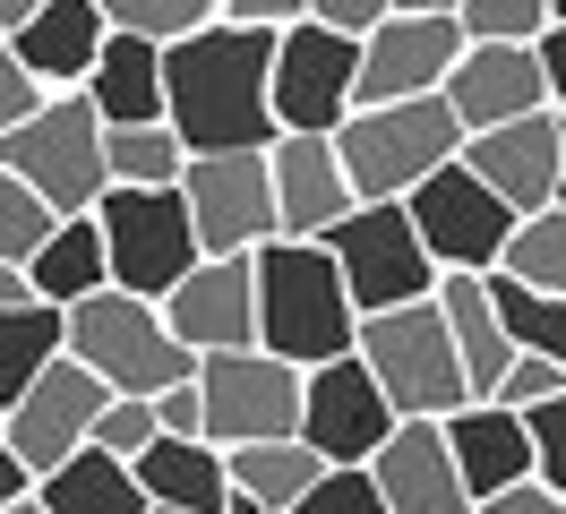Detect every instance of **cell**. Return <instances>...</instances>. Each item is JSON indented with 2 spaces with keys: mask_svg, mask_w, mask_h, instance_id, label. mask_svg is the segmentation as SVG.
Here are the masks:
<instances>
[{
  "mask_svg": "<svg viewBox=\"0 0 566 514\" xmlns=\"http://www.w3.org/2000/svg\"><path fill=\"white\" fill-rule=\"evenodd\" d=\"M198 403H207V445H266L301 438V369L275 352H207L198 360Z\"/></svg>",
  "mask_w": 566,
  "mask_h": 514,
  "instance_id": "30bf717a",
  "label": "cell"
},
{
  "mask_svg": "<svg viewBox=\"0 0 566 514\" xmlns=\"http://www.w3.org/2000/svg\"><path fill=\"white\" fill-rule=\"evenodd\" d=\"M463 52V27L455 18H421V9H387L378 27L360 34V77H353V112L360 103H412V95H438L447 69Z\"/></svg>",
  "mask_w": 566,
  "mask_h": 514,
  "instance_id": "5bb4252c",
  "label": "cell"
},
{
  "mask_svg": "<svg viewBox=\"0 0 566 514\" xmlns=\"http://www.w3.org/2000/svg\"><path fill=\"white\" fill-rule=\"evenodd\" d=\"M490 308H497V326H506L515 352H532V360H549V369L566 377V301L524 292L515 274H490Z\"/></svg>",
  "mask_w": 566,
  "mask_h": 514,
  "instance_id": "f1b7e54d",
  "label": "cell"
},
{
  "mask_svg": "<svg viewBox=\"0 0 566 514\" xmlns=\"http://www.w3.org/2000/svg\"><path fill=\"white\" fill-rule=\"evenodd\" d=\"M52 223H61V214H52L27 180H9V171H0V266H27L43 240H52Z\"/></svg>",
  "mask_w": 566,
  "mask_h": 514,
  "instance_id": "e575fe53",
  "label": "cell"
},
{
  "mask_svg": "<svg viewBox=\"0 0 566 514\" xmlns=\"http://www.w3.org/2000/svg\"><path fill=\"white\" fill-rule=\"evenodd\" d=\"M27 283H35L43 308H77L95 301L112 283V258H104V232H95V214H61L52 240H43L35 258H27Z\"/></svg>",
  "mask_w": 566,
  "mask_h": 514,
  "instance_id": "484cf974",
  "label": "cell"
},
{
  "mask_svg": "<svg viewBox=\"0 0 566 514\" xmlns=\"http://www.w3.org/2000/svg\"><path fill=\"white\" fill-rule=\"evenodd\" d=\"M549 18H566V0H549Z\"/></svg>",
  "mask_w": 566,
  "mask_h": 514,
  "instance_id": "db71d44e",
  "label": "cell"
},
{
  "mask_svg": "<svg viewBox=\"0 0 566 514\" xmlns=\"http://www.w3.org/2000/svg\"><path fill=\"white\" fill-rule=\"evenodd\" d=\"M524 438H532V480L566 497V386H558V395H541V403L524 411Z\"/></svg>",
  "mask_w": 566,
  "mask_h": 514,
  "instance_id": "8d00e7d4",
  "label": "cell"
},
{
  "mask_svg": "<svg viewBox=\"0 0 566 514\" xmlns=\"http://www.w3.org/2000/svg\"><path fill=\"white\" fill-rule=\"evenodd\" d=\"M558 386H566V377L549 369V360H532V352H515V369L497 377V395H490V403H506V411H532L541 395H558Z\"/></svg>",
  "mask_w": 566,
  "mask_h": 514,
  "instance_id": "f35d334b",
  "label": "cell"
},
{
  "mask_svg": "<svg viewBox=\"0 0 566 514\" xmlns=\"http://www.w3.org/2000/svg\"><path fill=\"white\" fill-rule=\"evenodd\" d=\"M27 489H35V480H27V463H18V454H9V445H0V506H18V497H27Z\"/></svg>",
  "mask_w": 566,
  "mask_h": 514,
  "instance_id": "bcb514c9",
  "label": "cell"
},
{
  "mask_svg": "<svg viewBox=\"0 0 566 514\" xmlns=\"http://www.w3.org/2000/svg\"><path fill=\"white\" fill-rule=\"evenodd\" d=\"M35 506H43V514H146V489H138V472H129L120 454L77 445L61 472L35 480Z\"/></svg>",
  "mask_w": 566,
  "mask_h": 514,
  "instance_id": "4316f807",
  "label": "cell"
},
{
  "mask_svg": "<svg viewBox=\"0 0 566 514\" xmlns=\"http://www.w3.org/2000/svg\"><path fill=\"white\" fill-rule=\"evenodd\" d=\"M61 360V308H0V411Z\"/></svg>",
  "mask_w": 566,
  "mask_h": 514,
  "instance_id": "f546056e",
  "label": "cell"
},
{
  "mask_svg": "<svg viewBox=\"0 0 566 514\" xmlns=\"http://www.w3.org/2000/svg\"><path fill=\"white\" fill-rule=\"evenodd\" d=\"M0 308H35V283H27V266H0Z\"/></svg>",
  "mask_w": 566,
  "mask_h": 514,
  "instance_id": "7dc6e473",
  "label": "cell"
},
{
  "mask_svg": "<svg viewBox=\"0 0 566 514\" xmlns=\"http://www.w3.org/2000/svg\"><path fill=\"white\" fill-rule=\"evenodd\" d=\"M326 258H335V274H344V292H353L360 317L412 308V301L438 292V258L421 249L403 198H395V206H353L344 223H326Z\"/></svg>",
  "mask_w": 566,
  "mask_h": 514,
  "instance_id": "ba28073f",
  "label": "cell"
},
{
  "mask_svg": "<svg viewBox=\"0 0 566 514\" xmlns=\"http://www.w3.org/2000/svg\"><path fill=\"white\" fill-rule=\"evenodd\" d=\"M463 155V129L438 95H412V103H360L335 120V164L353 180L360 206H395L412 198L429 171H447Z\"/></svg>",
  "mask_w": 566,
  "mask_h": 514,
  "instance_id": "3957f363",
  "label": "cell"
},
{
  "mask_svg": "<svg viewBox=\"0 0 566 514\" xmlns=\"http://www.w3.org/2000/svg\"><path fill=\"white\" fill-rule=\"evenodd\" d=\"M266 69H275V27L207 18L198 34H172L164 43V129L189 155H258V146H275Z\"/></svg>",
  "mask_w": 566,
  "mask_h": 514,
  "instance_id": "6da1fadb",
  "label": "cell"
},
{
  "mask_svg": "<svg viewBox=\"0 0 566 514\" xmlns=\"http://www.w3.org/2000/svg\"><path fill=\"white\" fill-rule=\"evenodd\" d=\"M438 438H447V454H455V480H463V497H472V514L490 506L497 489L532 480L524 411H506V403H455L447 420H438Z\"/></svg>",
  "mask_w": 566,
  "mask_h": 514,
  "instance_id": "ffe728a7",
  "label": "cell"
},
{
  "mask_svg": "<svg viewBox=\"0 0 566 514\" xmlns=\"http://www.w3.org/2000/svg\"><path fill=\"white\" fill-rule=\"evenodd\" d=\"M35 103H43V86L27 77V69H18V52H9V34H0V137L18 129V120H27Z\"/></svg>",
  "mask_w": 566,
  "mask_h": 514,
  "instance_id": "60d3db41",
  "label": "cell"
},
{
  "mask_svg": "<svg viewBox=\"0 0 566 514\" xmlns=\"http://www.w3.org/2000/svg\"><path fill=\"white\" fill-rule=\"evenodd\" d=\"M353 360L378 377V395L395 403V420H447L455 403H472V395H463V360H455V343H447L438 301L360 317Z\"/></svg>",
  "mask_w": 566,
  "mask_h": 514,
  "instance_id": "5b68a950",
  "label": "cell"
},
{
  "mask_svg": "<svg viewBox=\"0 0 566 514\" xmlns=\"http://www.w3.org/2000/svg\"><path fill=\"white\" fill-rule=\"evenodd\" d=\"M146 514H164V506H146Z\"/></svg>",
  "mask_w": 566,
  "mask_h": 514,
  "instance_id": "11a10c76",
  "label": "cell"
},
{
  "mask_svg": "<svg viewBox=\"0 0 566 514\" xmlns=\"http://www.w3.org/2000/svg\"><path fill=\"white\" fill-rule=\"evenodd\" d=\"M403 214H412V232H421V249L438 258V274H497V258H506V240H515V214L481 189V171H429L421 189L403 198Z\"/></svg>",
  "mask_w": 566,
  "mask_h": 514,
  "instance_id": "7c38bea8",
  "label": "cell"
},
{
  "mask_svg": "<svg viewBox=\"0 0 566 514\" xmlns=\"http://www.w3.org/2000/svg\"><path fill=\"white\" fill-rule=\"evenodd\" d=\"M481 514H566V497H558V489H541V480H515V489H497Z\"/></svg>",
  "mask_w": 566,
  "mask_h": 514,
  "instance_id": "7bdbcfd3",
  "label": "cell"
},
{
  "mask_svg": "<svg viewBox=\"0 0 566 514\" xmlns=\"http://www.w3.org/2000/svg\"><path fill=\"white\" fill-rule=\"evenodd\" d=\"M292 514H387V497H378L369 463H326L318 489H310V497H301Z\"/></svg>",
  "mask_w": 566,
  "mask_h": 514,
  "instance_id": "d590c367",
  "label": "cell"
},
{
  "mask_svg": "<svg viewBox=\"0 0 566 514\" xmlns=\"http://www.w3.org/2000/svg\"><path fill=\"white\" fill-rule=\"evenodd\" d=\"M155 429L164 438H207V403H198V377H180L155 395Z\"/></svg>",
  "mask_w": 566,
  "mask_h": 514,
  "instance_id": "ab89813d",
  "label": "cell"
},
{
  "mask_svg": "<svg viewBox=\"0 0 566 514\" xmlns=\"http://www.w3.org/2000/svg\"><path fill=\"white\" fill-rule=\"evenodd\" d=\"M104 403H112L104 377H86L70 352H61V360H52L18 403L0 411V445L27 463V480H43V472H61L77 445L95 438V411H104Z\"/></svg>",
  "mask_w": 566,
  "mask_h": 514,
  "instance_id": "4fadbf2b",
  "label": "cell"
},
{
  "mask_svg": "<svg viewBox=\"0 0 566 514\" xmlns=\"http://www.w3.org/2000/svg\"><path fill=\"white\" fill-rule=\"evenodd\" d=\"M27 18H35V0H0V34H18Z\"/></svg>",
  "mask_w": 566,
  "mask_h": 514,
  "instance_id": "c3c4849f",
  "label": "cell"
},
{
  "mask_svg": "<svg viewBox=\"0 0 566 514\" xmlns=\"http://www.w3.org/2000/svg\"><path fill=\"white\" fill-rule=\"evenodd\" d=\"M266 171H275V232L283 240H326V223H344L360 206L344 164H335V137H275Z\"/></svg>",
  "mask_w": 566,
  "mask_h": 514,
  "instance_id": "d6986e66",
  "label": "cell"
},
{
  "mask_svg": "<svg viewBox=\"0 0 566 514\" xmlns=\"http://www.w3.org/2000/svg\"><path fill=\"white\" fill-rule=\"evenodd\" d=\"M61 352H70L86 377H104V395H164V386H180V377H198V360L172 343V326H164V308L138 301V292H95V301L61 308Z\"/></svg>",
  "mask_w": 566,
  "mask_h": 514,
  "instance_id": "277c9868",
  "label": "cell"
},
{
  "mask_svg": "<svg viewBox=\"0 0 566 514\" xmlns=\"http://www.w3.org/2000/svg\"><path fill=\"white\" fill-rule=\"evenodd\" d=\"M558 206H566V164H558Z\"/></svg>",
  "mask_w": 566,
  "mask_h": 514,
  "instance_id": "f5cc1de1",
  "label": "cell"
},
{
  "mask_svg": "<svg viewBox=\"0 0 566 514\" xmlns=\"http://www.w3.org/2000/svg\"><path fill=\"white\" fill-rule=\"evenodd\" d=\"M104 34L112 27H104L95 0H35V18L9 34V52H18V69L35 77L43 95H77L95 52H104Z\"/></svg>",
  "mask_w": 566,
  "mask_h": 514,
  "instance_id": "7402d4cb",
  "label": "cell"
},
{
  "mask_svg": "<svg viewBox=\"0 0 566 514\" xmlns=\"http://www.w3.org/2000/svg\"><path fill=\"white\" fill-rule=\"evenodd\" d=\"M438 103L455 112V129H506V120H532V112H558L549 103V77H541V52L532 43H463Z\"/></svg>",
  "mask_w": 566,
  "mask_h": 514,
  "instance_id": "e0dca14e",
  "label": "cell"
},
{
  "mask_svg": "<svg viewBox=\"0 0 566 514\" xmlns=\"http://www.w3.org/2000/svg\"><path fill=\"white\" fill-rule=\"evenodd\" d=\"M360 77V34H335L318 18L275 27V69H266V103H275V137H335L353 112Z\"/></svg>",
  "mask_w": 566,
  "mask_h": 514,
  "instance_id": "9c48e42d",
  "label": "cell"
},
{
  "mask_svg": "<svg viewBox=\"0 0 566 514\" xmlns=\"http://www.w3.org/2000/svg\"><path fill=\"white\" fill-rule=\"evenodd\" d=\"M223 472H232V497H249V506H266V514H292L318 489L326 463L301 438H266V445H223Z\"/></svg>",
  "mask_w": 566,
  "mask_h": 514,
  "instance_id": "83f0119b",
  "label": "cell"
},
{
  "mask_svg": "<svg viewBox=\"0 0 566 514\" xmlns=\"http://www.w3.org/2000/svg\"><path fill=\"white\" fill-rule=\"evenodd\" d=\"M77 95L95 103L104 129L164 120V43H155V34H104V52H95V69H86Z\"/></svg>",
  "mask_w": 566,
  "mask_h": 514,
  "instance_id": "cb8c5ba5",
  "label": "cell"
},
{
  "mask_svg": "<svg viewBox=\"0 0 566 514\" xmlns=\"http://www.w3.org/2000/svg\"><path fill=\"white\" fill-rule=\"evenodd\" d=\"M0 171H9V180H27L52 214H86V206L112 189L95 103H86V95H43L18 129L0 137Z\"/></svg>",
  "mask_w": 566,
  "mask_h": 514,
  "instance_id": "8992f818",
  "label": "cell"
},
{
  "mask_svg": "<svg viewBox=\"0 0 566 514\" xmlns=\"http://www.w3.org/2000/svg\"><path fill=\"white\" fill-rule=\"evenodd\" d=\"M95 232H104V258H112V292H138V301H164L180 274L198 266V232H189V206H180V180L172 189H104L86 206Z\"/></svg>",
  "mask_w": 566,
  "mask_h": 514,
  "instance_id": "52a82bcc",
  "label": "cell"
},
{
  "mask_svg": "<svg viewBox=\"0 0 566 514\" xmlns=\"http://www.w3.org/2000/svg\"><path fill=\"white\" fill-rule=\"evenodd\" d=\"M180 206H189L198 258H249L258 240H275V171H266V146L258 155H189L180 164Z\"/></svg>",
  "mask_w": 566,
  "mask_h": 514,
  "instance_id": "8fae6325",
  "label": "cell"
},
{
  "mask_svg": "<svg viewBox=\"0 0 566 514\" xmlns=\"http://www.w3.org/2000/svg\"><path fill=\"white\" fill-rule=\"evenodd\" d=\"M214 18H232V27H292L301 0H214Z\"/></svg>",
  "mask_w": 566,
  "mask_h": 514,
  "instance_id": "ee69618b",
  "label": "cell"
},
{
  "mask_svg": "<svg viewBox=\"0 0 566 514\" xmlns=\"http://www.w3.org/2000/svg\"><path fill=\"white\" fill-rule=\"evenodd\" d=\"M429 301H438L447 343H455V360H463V395L490 403L497 377L515 369V343H506V326H497V308H490V274H438Z\"/></svg>",
  "mask_w": 566,
  "mask_h": 514,
  "instance_id": "603a6c76",
  "label": "cell"
},
{
  "mask_svg": "<svg viewBox=\"0 0 566 514\" xmlns=\"http://www.w3.org/2000/svg\"><path fill=\"white\" fill-rule=\"evenodd\" d=\"M0 514H43V506H35V489H27V497H18V506H0Z\"/></svg>",
  "mask_w": 566,
  "mask_h": 514,
  "instance_id": "f907efd6",
  "label": "cell"
},
{
  "mask_svg": "<svg viewBox=\"0 0 566 514\" xmlns=\"http://www.w3.org/2000/svg\"><path fill=\"white\" fill-rule=\"evenodd\" d=\"M249 283H258V352H275L292 369H326L344 360L360 335V308L344 274L326 258V240H258L249 249Z\"/></svg>",
  "mask_w": 566,
  "mask_h": 514,
  "instance_id": "7a4b0ae2",
  "label": "cell"
},
{
  "mask_svg": "<svg viewBox=\"0 0 566 514\" xmlns=\"http://www.w3.org/2000/svg\"><path fill=\"white\" fill-rule=\"evenodd\" d=\"M463 43H541L549 34V0H455Z\"/></svg>",
  "mask_w": 566,
  "mask_h": 514,
  "instance_id": "d6a6232c",
  "label": "cell"
},
{
  "mask_svg": "<svg viewBox=\"0 0 566 514\" xmlns=\"http://www.w3.org/2000/svg\"><path fill=\"white\" fill-rule=\"evenodd\" d=\"M532 52H541V77H549V103L566 112V18H549V34H541Z\"/></svg>",
  "mask_w": 566,
  "mask_h": 514,
  "instance_id": "f6af8a7d",
  "label": "cell"
},
{
  "mask_svg": "<svg viewBox=\"0 0 566 514\" xmlns=\"http://www.w3.org/2000/svg\"><path fill=\"white\" fill-rule=\"evenodd\" d=\"M387 9L395 0H301V18H318V27H335V34H369Z\"/></svg>",
  "mask_w": 566,
  "mask_h": 514,
  "instance_id": "b9f144b4",
  "label": "cell"
},
{
  "mask_svg": "<svg viewBox=\"0 0 566 514\" xmlns=\"http://www.w3.org/2000/svg\"><path fill=\"white\" fill-rule=\"evenodd\" d=\"M155 438H164V429H155V403H146V395H112V403L95 411V438L86 445H104V454L129 463V454H146Z\"/></svg>",
  "mask_w": 566,
  "mask_h": 514,
  "instance_id": "74e56055",
  "label": "cell"
},
{
  "mask_svg": "<svg viewBox=\"0 0 566 514\" xmlns=\"http://www.w3.org/2000/svg\"><path fill=\"white\" fill-rule=\"evenodd\" d=\"M369 480H378L387 514H472L438 420H395V438L369 454Z\"/></svg>",
  "mask_w": 566,
  "mask_h": 514,
  "instance_id": "44dd1931",
  "label": "cell"
},
{
  "mask_svg": "<svg viewBox=\"0 0 566 514\" xmlns=\"http://www.w3.org/2000/svg\"><path fill=\"white\" fill-rule=\"evenodd\" d=\"M497 274H515L524 292L566 301V206L524 214V223H515V240H506V258H497Z\"/></svg>",
  "mask_w": 566,
  "mask_h": 514,
  "instance_id": "1f68e13d",
  "label": "cell"
},
{
  "mask_svg": "<svg viewBox=\"0 0 566 514\" xmlns=\"http://www.w3.org/2000/svg\"><path fill=\"white\" fill-rule=\"evenodd\" d=\"M155 308H164V326H172V343L189 360H207V352H249V343H258V283H249V258H198Z\"/></svg>",
  "mask_w": 566,
  "mask_h": 514,
  "instance_id": "ac0fdd59",
  "label": "cell"
},
{
  "mask_svg": "<svg viewBox=\"0 0 566 514\" xmlns=\"http://www.w3.org/2000/svg\"><path fill=\"white\" fill-rule=\"evenodd\" d=\"M104 9L112 34H155V43H172V34H198L214 18V0H95Z\"/></svg>",
  "mask_w": 566,
  "mask_h": 514,
  "instance_id": "836d02e7",
  "label": "cell"
},
{
  "mask_svg": "<svg viewBox=\"0 0 566 514\" xmlns=\"http://www.w3.org/2000/svg\"><path fill=\"white\" fill-rule=\"evenodd\" d=\"M223 514H266V506H249V497H232V506H223Z\"/></svg>",
  "mask_w": 566,
  "mask_h": 514,
  "instance_id": "816d5d0a",
  "label": "cell"
},
{
  "mask_svg": "<svg viewBox=\"0 0 566 514\" xmlns=\"http://www.w3.org/2000/svg\"><path fill=\"white\" fill-rule=\"evenodd\" d=\"M455 164L481 171V189H490V198L524 223V214H541V206H558L566 112H532V120H506V129H472Z\"/></svg>",
  "mask_w": 566,
  "mask_h": 514,
  "instance_id": "2e32d148",
  "label": "cell"
},
{
  "mask_svg": "<svg viewBox=\"0 0 566 514\" xmlns=\"http://www.w3.org/2000/svg\"><path fill=\"white\" fill-rule=\"evenodd\" d=\"M146 506L164 514H223L232 506V472H223V445L207 438H155L146 454H129Z\"/></svg>",
  "mask_w": 566,
  "mask_h": 514,
  "instance_id": "d4e9b609",
  "label": "cell"
},
{
  "mask_svg": "<svg viewBox=\"0 0 566 514\" xmlns=\"http://www.w3.org/2000/svg\"><path fill=\"white\" fill-rule=\"evenodd\" d=\"M387 438H395V403L378 395V377L353 352L326 360V369H301V445L318 463H369Z\"/></svg>",
  "mask_w": 566,
  "mask_h": 514,
  "instance_id": "9a60e30c",
  "label": "cell"
},
{
  "mask_svg": "<svg viewBox=\"0 0 566 514\" xmlns=\"http://www.w3.org/2000/svg\"><path fill=\"white\" fill-rule=\"evenodd\" d=\"M395 9H421V18H455V0H395Z\"/></svg>",
  "mask_w": 566,
  "mask_h": 514,
  "instance_id": "681fc988",
  "label": "cell"
},
{
  "mask_svg": "<svg viewBox=\"0 0 566 514\" xmlns=\"http://www.w3.org/2000/svg\"><path fill=\"white\" fill-rule=\"evenodd\" d=\"M189 146H180L164 120H138V129H104V171L112 189H172Z\"/></svg>",
  "mask_w": 566,
  "mask_h": 514,
  "instance_id": "4dcf8cb0",
  "label": "cell"
}]
</instances>
